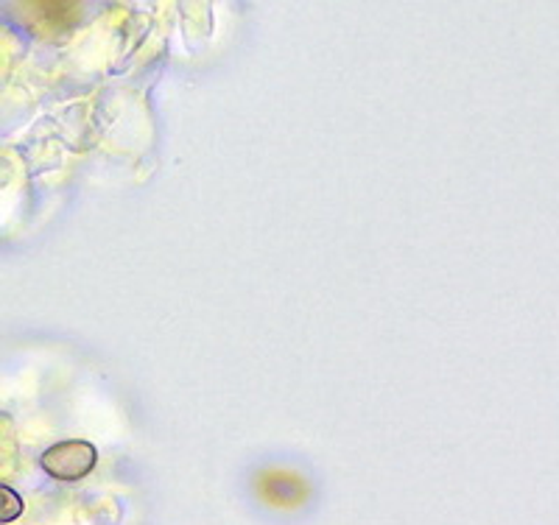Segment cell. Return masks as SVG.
<instances>
[{"mask_svg": "<svg viewBox=\"0 0 559 525\" xmlns=\"http://www.w3.org/2000/svg\"><path fill=\"white\" fill-rule=\"evenodd\" d=\"M93 464H96V448L87 442H62L45 450L43 456V467L62 481H76L93 469Z\"/></svg>", "mask_w": 559, "mask_h": 525, "instance_id": "7a4b0ae2", "label": "cell"}, {"mask_svg": "<svg viewBox=\"0 0 559 525\" xmlns=\"http://www.w3.org/2000/svg\"><path fill=\"white\" fill-rule=\"evenodd\" d=\"M254 494L277 509V512H297L311 498V487L299 473L288 467H266L254 475Z\"/></svg>", "mask_w": 559, "mask_h": 525, "instance_id": "6da1fadb", "label": "cell"}]
</instances>
